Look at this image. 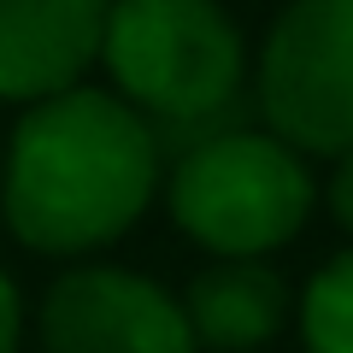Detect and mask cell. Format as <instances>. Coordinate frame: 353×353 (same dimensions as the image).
<instances>
[{"mask_svg": "<svg viewBox=\"0 0 353 353\" xmlns=\"http://www.w3.org/2000/svg\"><path fill=\"white\" fill-rule=\"evenodd\" d=\"M159 183V141L136 106L65 88L18 124L6 159V218L41 253H83L136 224Z\"/></svg>", "mask_w": 353, "mask_h": 353, "instance_id": "obj_1", "label": "cell"}, {"mask_svg": "<svg viewBox=\"0 0 353 353\" xmlns=\"http://www.w3.org/2000/svg\"><path fill=\"white\" fill-rule=\"evenodd\" d=\"M101 59L159 130L230 112L241 88V36L212 0H118L101 30Z\"/></svg>", "mask_w": 353, "mask_h": 353, "instance_id": "obj_2", "label": "cell"}, {"mask_svg": "<svg viewBox=\"0 0 353 353\" xmlns=\"http://www.w3.org/2000/svg\"><path fill=\"white\" fill-rule=\"evenodd\" d=\"M306 206H312V183L294 148L277 136H253V130L189 148L171 176L176 224L201 248H218L230 259L283 248L301 230Z\"/></svg>", "mask_w": 353, "mask_h": 353, "instance_id": "obj_3", "label": "cell"}, {"mask_svg": "<svg viewBox=\"0 0 353 353\" xmlns=\"http://www.w3.org/2000/svg\"><path fill=\"white\" fill-rule=\"evenodd\" d=\"M259 106L306 153L353 148V0H294L259 65Z\"/></svg>", "mask_w": 353, "mask_h": 353, "instance_id": "obj_4", "label": "cell"}, {"mask_svg": "<svg viewBox=\"0 0 353 353\" xmlns=\"http://www.w3.org/2000/svg\"><path fill=\"white\" fill-rule=\"evenodd\" d=\"M48 353H194L183 306L136 271H71L41 306Z\"/></svg>", "mask_w": 353, "mask_h": 353, "instance_id": "obj_5", "label": "cell"}, {"mask_svg": "<svg viewBox=\"0 0 353 353\" xmlns=\"http://www.w3.org/2000/svg\"><path fill=\"white\" fill-rule=\"evenodd\" d=\"M106 0H0V94L48 101L101 53Z\"/></svg>", "mask_w": 353, "mask_h": 353, "instance_id": "obj_6", "label": "cell"}, {"mask_svg": "<svg viewBox=\"0 0 353 353\" xmlns=\"http://www.w3.org/2000/svg\"><path fill=\"white\" fill-rule=\"evenodd\" d=\"M283 312H289V294H283V277L277 271H265V265H212V271H201L189 289V306H183V318H189L194 341H206V347H259V341L277 336Z\"/></svg>", "mask_w": 353, "mask_h": 353, "instance_id": "obj_7", "label": "cell"}, {"mask_svg": "<svg viewBox=\"0 0 353 353\" xmlns=\"http://www.w3.org/2000/svg\"><path fill=\"white\" fill-rule=\"evenodd\" d=\"M306 353H353V253L330 259L306 289Z\"/></svg>", "mask_w": 353, "mask_h": 353, "instance_id": "obj_8", "label": "cell"}, {"mask_svg": "<svg viewBox=\"0 0 353 353\" xmlns=\"http://www.w3.org/2000/svg\"><path fill=\"white\" fill-rule=\"evenodd\" d=\"M0 353H18V289L0 277Z\"/></svg>", "mask_w": 353, "mask_h": 353, "instance_id": "obj_9", "label": "cell"}, {"mask_svg": "<svg viewBox=\"0 0 353 353\" xmlns=\"http://www.w3.org/2000/svg\"><path fill=\"white\" fill-rule=\"evenodd\" d=\"M330 201H336V218L353 230V148H347V159H341L336 183H330Z\"/></svg>", "mask_w": 353, "mask_h": 353, "instance_id": "obj_10", "label": "cell"}]
</instances>
